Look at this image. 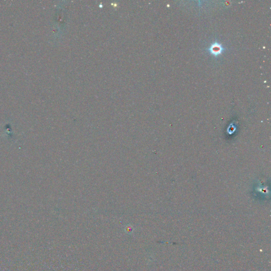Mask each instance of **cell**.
<instances>
[{
    "label": "cell",
    "mask_w": 271,
    "mask_h": 271,
    "mask_svg": "<svg viewBox=\"0 0 271 271\" xmlns=\"http://www.w3.org/2000/svg\"><path fill=\"white\" fill-rule=\"evenodd\" d=\"M224 50V48L221 46V44L218 42L213 44L211 46L210 48H209V51L210 52L211 54H213L214 56H218L221 54Z\"/></svg>",
    "instance_id": "1"
}]
</instances>
